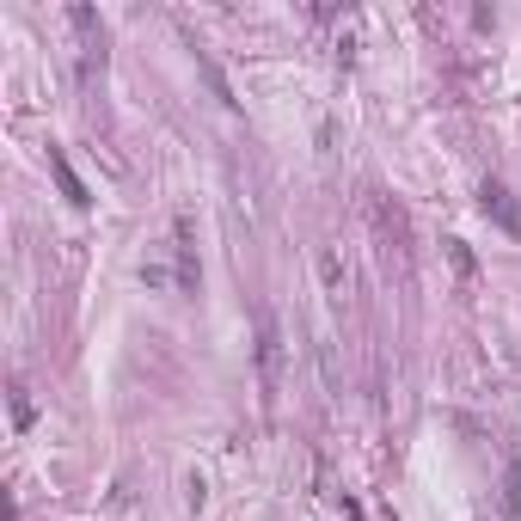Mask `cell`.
I'll use <instances>...</instances> for the list:
<instances>
[{
  "instance_id": "obj_1",
  "label": "cell",
  "mask_w": 521,
  "mask_h": 521,
  "mask_svg": "<svg viewBox=\"0 0 521 521\" xmlns=\"http://www.w3.org/2000/svg\"><path fill=\"white\" fill-rule=\"evenodd\" d=\"M68 25H74V43H80V86H92V80H99L105 74V19L99 13H92L86 7V0H74V7H68Z\"/></svg>"
},
{
  "instance_id": "obj_4",
  "label": "cell",
  "mask_w": 521,
  "mask_h": 521,
  "mask_svg": "<svg viewBox=\"0 0 521 521\" xmlns=\"http://www.w3.org/2000/svg\"><path fill=\"white\" fill-rule=\"evenodd\" d=\"M50 172H56V184H62V197L74 203V209H92V191H86V178L68 166V154L62 148H50Z\"/></svg>"
},
{
  "instance_id": "obj_8",
  "label": "cell",
  "mask_w": 521,
  "mask_h": 521,
  "mask_svg": "<svg viewBox=\"0 0 521 521\" xmlns=\"http://www.w3.org/2000/svg\"><path fill=\"white\" fill-rule=\"evenodd\" d=\"M448 258H454V270H460V276H472V252H466L460 240H448Z\"/></svg>"
},
{
  "instance_id": "obj_6",
  "label": "cell",
  "mask_w": 521,
  "mask_h": 521,
  "mask_svg": "<svg viewBox=\"0 0 521 521\" xmlns=\"http://www.w3.org/2000/svg\"><path fill=\"white\" fill-rule=\"evenodd\" d=\"M7 405H13V430H31V417H37V411H31L25 381H13V387H7Z\"/></svg>"
},
{
  "instance_id": "obj_5",
  "label": "cell",
  "mask_w": 521,
  "mask_h": 521,
  "mask_svg": "<svg viewBox=\"0 0 521 521\" xmlns=\"http://www.w3.org/2000/svg\"><path fill=\"white\" fill-rule=\"evenodd\" d=\"M197 68H203V80H209V92H215V99H221L227 111H233V105H240V99H233V86H227V74L215 68V56L203 50V43H197Z\"/></svg>"
},
{
  "instance_id": "obj_3",
  "label": "cell",
  "mask_w": 521,
  "mask_h": 521,
  "mask_svg": "<svg viewBox=\"0 0 521 521\" xmlns=\"http://www.w3.org/2000/svg\"><path fill=\"white\" fill-rule=\"evenodd\" d=\"M479 209L509 233V240H521V209H515V197H509L503 178H485V184H479Z\"/></svg>"
},
{
  "instance_id": "obj_2",
  "label": "cell",
  "mask_w": 521,
  "mask_h": 521,
  "mask_svg": "<svg viewBox=\"0 0 521 521\" xmlns=\"http://www.w3.org/2000/svg\"><path fill=\"white\" fill-rule=\"evenodd\" d=\"M258 387H264V405H276V393H282V338H276L270 313H258Z\"/></svg>"
},
{
  "instance_id": "obj_7",
  "label": "cell",
  "mask_w": 521,
  "mask_h": 521,
  "mask_svg": "<svg viewBox=\"0 0 521 521\" xmlns=\"http://www.w3.org/2000/svg\"><path fill=\"white\" fill-rule=\"evenodd\" d=\"M503 515H521V460L503 466Z\"/></svg>"
}]
</instances>
